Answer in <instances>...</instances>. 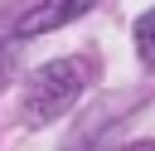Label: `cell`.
Here are the masks:
<instances>
[{"mask_svg":"<svg viewBox=\"0 0 155 151\" xmlns=\"http://www.w3.org/2000/svg\"><path fill=\"white\" fill-rule=\"evenodd\" d=\"M136 49H140L145 63H155V10H145L136 19Z\"/></svg>","mask_w":155,"mask_h":151,"instance_id":"3957f363","label":"cell"},{"mask_svg":"<svg viewBox=\"0 0 155 151\" xmlns=\"http://www.w3.org/2000/svg\"><path fill=\"white\" fill-rule=\"evenodd\" d=\"M87 83H92V63H87V58H53V63H44V68L29 78L19 117H24L29 127H44V122L63 117V112L82 97Z\"/></svg>","mask_w":155,"mask_h":151,"instance_id":"6da1fadb","label":"cell"},{"mask_svg":"<svg viewBox=\"0 0 155 151\" xmlns=\"http://www.w3.org/2000/svg\"><path fill=\"white\" fill-rule=\"evenodd\" d=\"M82 10H92V0H39L29 15H19L15 34H19V39H34V34H48V29H63V24L78 19Z\"/></svg>","mask_w":155,"mask_h":151,"instance_id":"7a4b0ae2","label":"cell"},{"mask_svg":"<svg viewBox=\"0 0 155 151\" xmlns=\"http://www.w3.org/2000/svg\"><path fill=\"white\" fill-rule=\"evenodd\" d=\"M126 151H155V141H131Z\"/></svg>","mask_w":155,"mask_h":151,"instance_id":"277c9868","label":"cell"}]
</instances>
